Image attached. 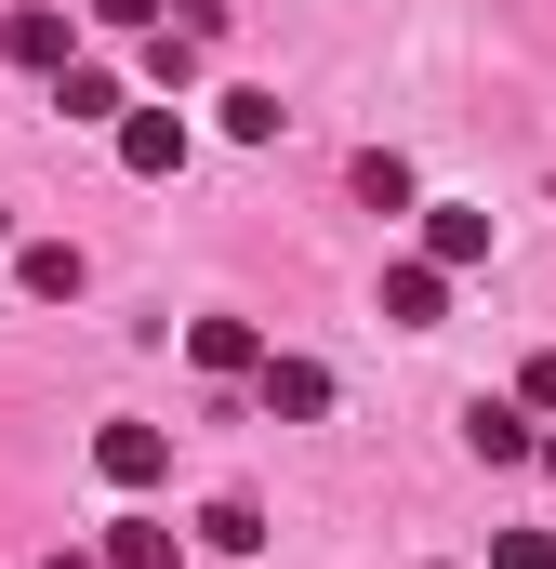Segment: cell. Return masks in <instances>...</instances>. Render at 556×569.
<instances>
[{"mask_svg":"<svg viewBox=\"0 0 556 569\" xmlns=\"http://www.w3.org/2000/svg\"><path fill=\"white\" fill-rule=\"evenodd\" d=\"M0 53H13L27 80H67V67H80V27H67V0H13V13H0Z\"/></svg>","mask_w":556,"mask_h":569,"instance_id":"obj_1","label":"cell"},{"mask_svg":"<svg viewBox=\"0 0 556 569\" xmlns=\"http://www.w3.org/2000/svg\"><path fill=\"white\" fill-rule=\"evenodd\" d=\"M120 172H133V186H172V172H186V107H133V120H120Z\"/></svg>","mask_w":556,"mask_h":569,"instance_id":"obj_2","label":"cell"},{"mask_svg":"<svg viewBox=\"0 0 556 569\" xmlns=\"http://www.w3.org/2000/svg\"><path fill=\"white\" fill-rule=\"evenodd\" d=\"M93 477H107V490H159V477H172V437L159 425H107L93 437Z\"/></svg>","mask_w":556,"mask_h":569,"instance_id":"obj_3","label":"cell"},{"mask_svg":"<svg viewBox=\"0 0 556 569\" xmlns=\"http://www.w3.org/2000/svg\"><path fill=\"white\" fill-rule=\"evenodd\" d=\"M186 358H199L212 385H239V371H266V331H252V318H186Z\"/></svg>","mask_w":556,"mask_h":569,"instance_id":"obj_4","label":"cell"},{"mask_svg":"<svg viewBox=\"0 0 556 569\" xmlns=\"http://www.w3.org/2000/svg\"><path fill=\"white\" fill-rule=\"evenodd\" d=\"M464 450H477V463H544V437H530L517 398H477V411H464Z\"/></svg>","mask_w":556,"mask_h":569,"instance_id":"obj_5","label":"cell"},{"mask_svg":"<svg viewBox=\"0 0 556 569\" xmlns=\"http://www.w3.org/2000/svg\"><path fill=\"white\" fill-rule=\"evenodd\" d=\"M437 305H450V266H437V252L385 266V318H398V331H437Z\"/></svg>","mask_w":556,"mask_h":569,"instance_id":"obj_6","label":"cell"},{"mask_svg":"<svg viewBox=\"0 0 556 569\" xmlns=\"http://www.w3.org/2000/svg\"><path fill=\"white\" fill-rule=\"evenodd\" d=\"M424 252H437L450 279H464V266H490V212H477V199H437V212H424Z\"/></svg>","mask_w":556,"mask_h":569,"instance_id":"obj_7","label":"cell"},{"mask_svg":"<svg viewBox=\"0 0 556 569\" xmlns=\"http://www.w3.org/2000/svg\"><path fill=\"white\" fill-rule=\"evenodd\" d=\"M252 385H266V411H278V425H318V411H331V371H318V358H266Z\"/></svg>","mask_w":556,"mask_h":569,"instance_id":"obj_8","label":"cell"},{"mask_svg":"<svg viewBox=\"0 0 556 569\" xmlns=\"http://www.w3.org/2000/svg\"><path fill=\"white\" fill-rule=\"evenodd\" d=\"M199 543H212V557H266V503H252V490L199 503Z\"/></svg>","mask_w":556,"mask_h":569,"instance_id":"obj_9","label":"cell"},{"mask_svg":"<svg viewBox=\"0 0 556 569\" xmlns=\"http://www.w3.org/2000/svg\"><path fill=\"white\" fill-rule=\"evenodd\" d=\"M107 569H186V543H172L159 517H120V530H107Z\"/></svg>","mask_w":556,"mask_h":569,"instance_id":"obj_10","label":"cell"},{"mask_svg":"<svg viewBox=\"0 0 556 569\" xmlns=\"http://www.w3.org/2000/svg\"><path fill=\"white\" fill-rule=\"evenodd\" d=\"M53 107H67V120H107V133H120V120H133V107H120V80H107V67H67V80H53Z\"/></svg>","mask_w":556,"mask_h":569,"instance_id":"obj_11","label":"cell"},{"mask_svg":"<svg viewBox=\"0 0 556 569\" xmlns=\"http://www.w3.org/2000/svg\"><path fill=\"white\" fill-rule=\"evenodd\" d=\"M358 199H371V212H411V159L371 146V159H358Z\"/></svg>","mask_w":556,"mask_h":569,"instance_id":"obj_12","label":"cell"},{"mask_svg":"<svg viewBox=\"0 0 556 569\" xmlns=\"http://www.w3.org/2000/svg\"><path fill=\"white\" fill-rule=\"evenodd\" d=\"M27 291L67 305V291H80V252H67V239H27Z\"/></svg>","mask_w":556,"mask_h":569,"instance_id":"obj_13","label":"cell"},{"mask_svg":"<svg viewBox=\"0 0 556 569\" xmlns=\"http://www.w3.org/2000/svg\"><path fill=\"white\" fill-rule=\"evenodd\" d=\"M212 107H226V133H239V146L278 133V93H266V80H239V93H212Z\"/></svg>","mask_w":556,"mask_h":569,"instance_id":"obj_14","label":"cell"},{"mask_svg":"<svg viewBox=\"0 0 556 569\" xmlns=\"http://www.w3.org/2000/svg\"><path fill=\"white\" fill-rule=\"evenodd\" d=\"M490 569H556V530H490Z\"/></svg>","mask_w":556,"mask_h":569,"instance_id":"obj_15","label":"cell"},{"mask_svg":"<svg viewBox=\"0 0 556 569\" xmlns=\"http://www.w3.org/2000/svg\"><path fill=\"white\" fill-rule=\"evenodd\" d=\"M517 398H530V411H556V345L530 358V371H517Z\"/></svg>","mask_w":556,"mask_h":569,"instance_id":"obj_16","label":"cell"},{"mask_svg":"<svg viewBox=\"0 0 556 569\" xmlns=\"http://www.w3.org/2000/svg\"><path fill=\"white\" fill-rule=\"evenodd\" d=\"M80 13H107V27H159V0H80Z\"/></svg>","mask_w":556,"mask_h":569,"instance_id":"obj_17","label":"cell"},{"mask_svg":"<svg viewBox=\"0 0 556 569\" xmlns=\"http://www.w3.org/2000/svg\"><path fill=\"white\" fill-rule=\"evenodd\" d=\"M40 569H107V543H93V557H80V543H53V557H40Z\"/></svg>","mask_w":556,"mask_h":569,"instance_id":"obj_18","label":"cell"},{"mask_svg":"<svg viewBox=\"0 0 556 569\" xmlns=\"http://www.w3.org/2000/svg\"><path fill=\"white\" fill-rule=\"evenodd\" d=\"M544 477H556V437H544Z\"/></svg>","mask_w":556,"mask_h":569,"instance_id":"obj_19","label":"cell"}]
</instances>
